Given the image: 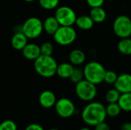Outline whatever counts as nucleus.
<instances>
[{
    "mask_svg": "<svg viewBox=\"0 0 131 130\" xmlns=\"http://www.w3.org/2000/svg\"><path fill=\"white\" fill-rule=\"evenodd\" d=\"M21 51H22L23 56L26 59L30 61L36 60L41 54L40 47L36 44H33V43H30V44L28 43Z\"/></svg>",
    "mask_w": 131,
    "mask_h": 130,
    "instance_id": "obj_12",
    "label": "nucleus"
},
{
    "mask_svg": "<svg viewBox=\"0 0 131 130\" xmlns=\"http://www.w3.org/2000/svg\"><path fill=\"white\" fill-rule=\"evenodd\" d=\"M118 51L124 55H131V38H121L117 43Z\"/></svg>",
    "mask_w": 131,
    "mask_h": 130,
    "instance_id": "obj_19",
    "label": "nucleus"
},
{
    "mask_svg": "<svg viewBox=\"0 0 131 130\" xmlns=\"http://www.w3.org/2000/svg\"><path fill=\"white\" fill-rule=\"evenodd\" d=\"M49 130H59V129H49Z\"/></svg>",
    "mask_w": 131,
    "mask_h": 130,
    "instance_id": "obj_34",
    "label": "nucleus"
},
{
    "mask_svg": "<svg viewBox=\"0 0 131 130\" xmlns=\"http://www.w3.org/2000/svg\"><path fill=\"white\" fill-rule=\"evenodd\" d=\"M118 75L113 70H106L104 82L108 84H114L117 79Z\"/></svg>",
    "mask_w": 131,
    "mask_h": 130,
    "instance_id": "obj_26",
    "label": "nucleus"
},
{
    "mask_svg": "<svg viewBox=\"0 0 131 130\" xmlns=\"http://www.w3.org/2000/svg\"><path fill=\"white\" fill-rule=\"evenodd\" d=\"M54 17L61 26H73L77 19L75 11L68 6H61L57 8Z\"/></svg>",
    "mask_w": 131,
    "mask_h": 130,
    "instance_id": "obj_8",
    "label": "nucleus"
},
{
    "mask_svg": "<svg viewBox=\"0 0 131 130\" xmlns=\"http://www.w3.org/2000/svg\"><path fill=\"white\" fill-rule=\"evenodd\" d=\"M58 63L52 56L41 54L34 61V68L42 77L50 78L56 74Z\"/></svg>",
    "mask_w": 131,
    "mask_h": 130,
    "instance_id": "obj_2",
    "label": "nucleus"
},
{
    "mask_svg": "<svg viewBox=\"0 0 131 130\" xmlns=\"http://www.w3.org/2000/svg\"><path fill=\"white\" fill-rule=\"evenodd\" d=\"M56 101V97L54 93L51 90L43 91L42 93H41L38 98L39 104L45 109H50L54 107Z\"/></svg>",
    "mask_w": 131,
    "mask_h": 130,
    "instance_id": "obj_11",
    "label": "nucleus"
},
{
    "mask_svg": "<svg viewBox=\"0 0 131 130\" xmlns=\"http://www.w3.org/2000/svg\"><path fill=\"white\" fill-rule=\"evenodd\" d=\"M89 15L94 21V23H102L107 18V12L105 9L102 8V6L94 7L91 8Z\"/></svg>",
    "mask_w": 131,
    "mask_h": 130,
    "instance_id": "obj_18",
    "label": "nucleus"
},
{
    "mask_svg": "<svg viewBox=\"0 0 131 130\" xmlns=\"http://www.w3.org/2000/svg\"><path fill=\"white\" fill-rule=\"evenodd\" d=\"M25 130H45V129L39 124L31 123V124L28 125Z\"/></svg>",
    "mask_w": 131,
    "mask_h": 130,
    "instance_id": "obj_30",
    "label": "nucleus"
},
{
    "mask_svg": "<svg viewBox=\"0 0 131 130\" xmlns=\"http://www.w3.org/2000/svg\"><path fill=\"white\" fill-rule=\"evenodd\" d=\"M117 103L122 111L131 112V93H121Z\"/></svg>",
    "mask_w": 131,
    "mask_h": 130,
    "instance_id": "obj_20",
    "label": "nucleus"
},
{
    "mask_svg": "<svg viewBox=\"0 0 131 130\" xmlns=\"http://www.w3.org/2000/svg\"><path fill=\"white\" fill-rule=\"evenodd\" d=\"M54 41L61 46H68L77 38V31L72 26H60L53 34Z\"/></svg>",
    "mask_w": 131,
    "mask_h": 130,
    "instance_id": "obj_5",
    "label": "nucleus"
},
{
    "mask_svg": "<svg viewBox=\"0 0 131 130\" xmlns=\"http://www.w3.org/2000/svg\"><path fill=\"white\" fill-rule=\"evenodd\" d=\"M105 107H106L107 115V116H110V117H117L121 114V113L122 111L118 103H108V105Z\"/></svg>",
    "mask_w": 131,
    "mask_h": 130,
    "instance_id": "obj_21",
    "label": "nucleus"
},
{
    "mask_svg": "<svg viewBox=\"0 0 131 130\" xmlns=\"http://www.w3.org/2000/svg\"><path fill=\"white\" fill-rule=\"evenodd\" d=\"M28 38L24 34V33L21 31H17L12 38V46L15 50L21 51L28 44Z\"/></svg>",
    "mask_w": 131,
    "mask_h": 130,
    "instance_id": "obj_13",
    "label": "nucleus"
},
{
    "mask_svg": "<svg viewBox=\"0 0 131 130\" xmlns=\"http://www.w3.org/2000/svg\"><path fill=\"white\" fill-rule=\"evenodd\" d=\"M41 7L46 10H52L57 8L59 4V0H38Z\"/></svg>",
    "mask_w": 131,
    "mask_h": 130,
    "instance_id": "obj_23",
    "label": "nucleus"
},
{
    "mask_svg": "<svg viewBox=\"0 0 131 130\" xmlns=\"http://www.w3.org/2000/svg\"><path fill=\"white\" fill-rule=\"evenodd\" d=\"M69 61L71 64L79 66L84 63L86 60V55L84 51L80 49H74L71 51L68 56Z\"/></svg>",
    "mask_w": 131,
    "mask_h": 130,
    "instance_id": "obj_15",
    "label": "nucleus"
},
{
    "mask_svg": "<svg viewBox=\"0 0 131 130\" xmlns=\"http://www.w3.org/2000/svg\"><path fill=\"white\" fill-rule=\"evenodd\" d=\"M0 130H18V127L14 121L7 120L0 123Z\"/></svg>",
    "mask_w": 131,
    "mask_h": 130,
    "instance_id": "obj_27",
    "label": "nucleus"
},
{
    "mask_svg": "<svg viewBox=\"0 0 131 130\" xmlns=\"http://www.w3.org/2000/svg\"><path fill=\"white\" fill-rule=\"evenodd\" d=\"M94 130H111V128L107 123L105 122H102L94 126Z\"/></svg>",
    "mask_w": 131,
    "mask_h": 130,
    "instance_id": "obj_29",
    "label": "nucleus"
},
{
    "mask_svg": "<svg viewBox=\"0 0 131 130\" xmlns=\"http://www.w3.org/2000/svg\"><path fill=\"white\" fill-rule=\"evenodd\" d=\"M87 3L91 8H94V7H101L103 5L104 0H86Z\"/></svg>",
    "mask_w": 131,
    "mask_h": 130,
    "instance_id": "obj_28",
    "label": "nucleus"
},
{
    "mask_svg": "<svg viewBox=\"0 0 131 130\" xmlns=\"http://www.w3.org/2000/svg\"><path fill=\"white\" fill-rule=\"evenodd\" d=\"M74 67V65L71 63H61L58 65L56 74L63 79L70 78Z\"/></svg>",
    "mask_w": 131,
    "mask_h": 130,
    "instance_id": "obj_16",
    "label": "nucleus"
},
{
    "mask_svg": "<svg viewBox=\"0 0 131 130\" xmlns=\"http://www.w3.org/2000/svg\"><path fill=\"white\" fill-rule=\"evenodd\" d=\"M70 80L74 83V84H78L80 81H81L82 80L84 79V72L83 70L80 69V68H74L72 74L70 77Z\"/></svg>",
    "mask_w": 131,
    "mask_h": 130,
    "instance_id": "obj_24",
    "label": "nucleus"
},
{
    "mask_svg": "<svg viewBox=\"0 0 131 130\" xmlns=\"http://www.w3.org/2000/svg\"><path fill=\"white\" fill-rule=\"evenodd\" d=\"M75 93L81 100L91 102L97 97V89L94 84L84 79L76 84Z\"/></svg>",
    "mask_w": 131,
    "mask_h": 130,
    "instance_id": "obj_4",
    "label": "nucleus"
},
{
    "mask_svg": "<svg viewBox=\"0 0 131 130\" xmlns=\"http://www.w3.org/2000/svg\"><path fill=\"white\" fill-rule=\"evenodd\" d=\"M57 114L61 118H69L75 113V106L74 103L68 98H61L56 101L54 105Z\"/></svg>",
    "mask_w": 131,
    "mask_h": 130,
    "instance_id": "obj_9",
    "label": "nucleus"
},
{
    "mask_svg": "<svg viewBox=\"0 0 131 130\" xmlns=\"http://www.w3.org/2000/svg\"><path fill=\"white\" fill-rule=\"evenodd\" d=\"M113 31L116 36L120 38L131 36V19L127 15L117 16L113 23Z\"/></svg>",
    "mask_w": 131,
    "mask_h": 130,
    "instance_id": "obj_7",
    "label": "nucleus"
},
{
    "mask_svg": "<svg viewBox=\"0 0 131 130\" xmlns=\"http://www.w3.org/2000/svg\"><path fill=\"white\" fill-rule=\"evenodd\" d=\"M21 29L28 39H35L44 31L43 22L37 17H31L24 22Z\"/></svg>",
    "mask_w": 131,
    "mask_h": 130,
    "instance_id": "obj_6",
    "label": "nucleus"
},
{
    "mask_svg": "<svg viewBox=\"0 0 131 130\" xmlns=\"http://www.w3.org/2000/svg\"><path fill=\"white\" fill-rule=\"evenodd\" d=\"M24 1L26 2H34L35 0H24Z\"/></svg>",
    "mask_w": 131,
    "mask_h": 130,
    "instance_id": "obj_33",
    "label": "nucleus"
},
{
    "mask_svg": "<svg viewBox=\"0 0 131 130\" xmlns=\"http://www.w3.org/2000/svg\"><path fill=\"white\" fill-rule=\"evenodd\" d=\"M79 130H91L89 127H83V128H81V129H80Z\"/></svg>",
    "mask_w": 131,
    "mask_h": 130,
    "instance_id": "obj_32",
    "label": "nucleus"
},
{
    "mask_svg": "<svg viewBox=\"0 0 131 130\" xmlns=\"http://www.w3.org/2000/svg\"><path fill=\"white\" fill-rule=\"evenodd\" d=\"M107 115L106 107L100 102H91L84 107L81 113L82 120L88 126H95L104 122Z\"/></svg>",
    "mask_w": 131,
    "mask_h": 130,
    "instance_id": "obj_1",
    "label": "nucleus"
},
{
    "mask_svg": "<svg viewBox=\"0 0 131 130\" xmlns=\"http://www.w3.org/2000/svg\"><path fill=\"white\" fill-rule=\"evenodd\" d=\"M40 49H41V54L43 55L51 56L54 52V46L51 42L48 41L44 42L40 46Z\"/></svg>",
    "mask_w": 131,
    "mask_h": 130,
    "instance_id": "obj_25",
    "label": "nucleus"
},
{
    "mask_svg": "<svg viewBox=\"0 0 131 130\" xmlns=\"http://www.w3.org/2000/svg\"><path fill=\"white\" fill-rule=\"evenodd\" d=\"M121 93L114 87L112 89H110L105 95V99L106 101L108 103H117L119 100V98L121 97Z\"/></svg>",
    "mask_w": 131,
    "mask_h": 130,
    "instance_id": "obj_22",
    "label": "nucleus"
},
{
    "mask_svg": "<svg viewBox=\"0 0 131 130\" xmlns=\"http://www.w3.org/2000/svg\"><path fill=\"white\" fill-rule=\"evenodd\" d=\"M114 85L121 93H131V74L126 73L119 75Z\"/></svg>",
    "mask_w": 131,
    "mask_h": 130,
    "instance_id": "obj_10",
    "label": "nucleus"
},
{
    "mask_svg": "<svg viewBox=\"0 0 131 130\" xmlns=\"http://www.w3.org/2000/svg\"><path fill=\"white\" fill-rule=\"evenodd\" d=\"M121 130H131V123L130 122H127V123H124L122 126H121Z\"/></svg>",
    "mask_w": 131,
    "mask_h": 130,
    "instance_id": "obj_31",
    "label": "nucleus"
},
{
    "mask_svg": "<svg viewBox=\"0 0 131 130\" xmlns=\"http://www.w3.org/2000/svg\"><path fill=\"white\" fill-rule=\"evenodd\" d=\"M75 25L80 29L88 31L93 28L94 21L92 20L90 15H81L79 17H77Z\"/></svg>",
    "mask_w": 131,
    "mask_h": 130,
    "instance_id": "obj_17",
    "label": "nucleus"
},
{
    "mask_svg": "<svg viewBox=\"0 0 131 130\" xmlns=\"http://www.w3.org/2000/svg\"><path fill=\"white\" fill-rule=\"evenodd\" d=\"M60 26V24L54 16H49L46 18L43 22L44 31L51 35H53Z\"/></svg>",
    "mask_w": 131,
    "mask_h": 130,
    "instance_id": "obj_14",
    "label": "nucleus"
},
{
    "mask_svg": "<svg viewBox=\"0 0 131 130\" xmlns=\"http://www.w3.org/2000/svg\"><path fill=\"white\" fill-rule=\"evenodd\" d=\"M83 72L85 80L97 85L104 82L106 69L101 63L91 61L84 66Z\"/></svg>",
    "mask_w": 131,
    "mask_h": 130,
    "instance_id": "obj_3",
    "label": "nucleus"
}]
</instances>
